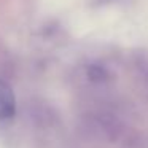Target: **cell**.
<instances>
[{
	"label": "cell",
	"mask_w": 148,
	"mask_h": 148,
	"mask_svg": "<svg viewBox=\"0 0 148 148\" xmlns=\"http://www.w3.org/2000/svg\"><path fill=\"white\" fill-rule=\"evenodd\" d=\"M16 112L14 92L5 81L0 80V121L10 119Z\"/></svg>",
	"instance_id": "obj_1"
}]
</instances>
